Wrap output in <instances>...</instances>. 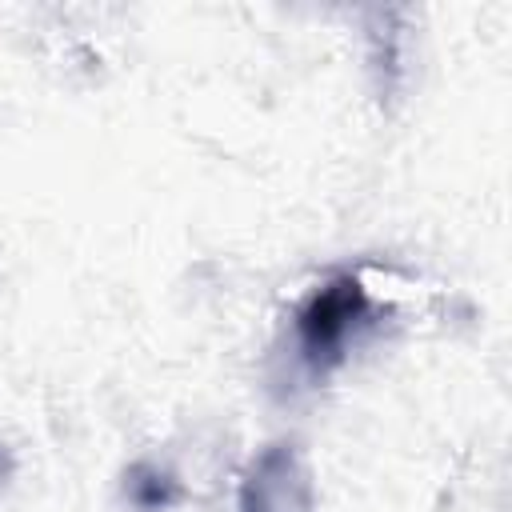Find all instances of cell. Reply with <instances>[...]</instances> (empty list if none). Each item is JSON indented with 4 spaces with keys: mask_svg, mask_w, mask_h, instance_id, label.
Listing matches in <instances>:
<instances>
[{
    "mask_svg": "<svg viewBox=\"0 0 512 512\" xmlns=\"http://www.w3.org/2000/svg\"><path fill=\"white\" fill-rule=\"evenodd\" d=\"M372 312L376 304L360 276L336 272L324 284H316L296 308V348L304 364L316 372H328L332 364H340L348 352V340L372 324Z\"/></svg>",
    "mask_w": 512,
    "mask_h": 512,
    "instance_id": "6da1fadb",
    "label": "cell"
},
{
    "mask_svg": "<svg viewBox=\"0 0 512 512\" xmlns=\"http://www.w3.org/2000/svg\"><path fill=\"white\" fill-rule=\"evenodd\" d=\"M236 512H316L312 472L296 444L280 440L252 456L236 492Z\"/></svg>",
    "mask_w": 512,
    "mask_h": 512,
    "instance_id": "7a4b0ae2",
    "label": "cell"
},
{
    "mask_svg": "<svg viewBox=\"0 0 512 512\" xmlns=\"http://www.w3.org/2000/svg\"><path fill=\"white\" fill-rule=\"evenodd\" d=\"M180 480L176 472H168L164 464L156 460H136L128 472H124V500L136 508V512H168L176 500H180Z\"/></svg>",
    "mask_w": 512,
    "mask_h": 512,
    "instance_id": "3957f363",
    "label": "cell"
}]
</instances>
